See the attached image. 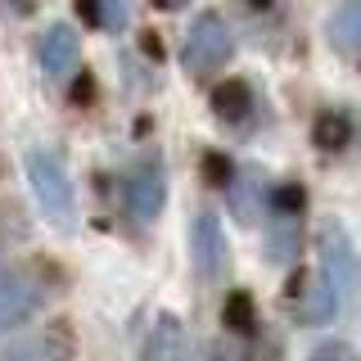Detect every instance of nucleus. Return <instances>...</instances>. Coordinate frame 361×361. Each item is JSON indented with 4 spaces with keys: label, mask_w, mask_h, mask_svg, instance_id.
<instances>
[{
    "label": "nucleus",
    "mask_w": 361,
    "mask_h": 361,
    "mask_svg": "<svg viewBox=\"0 0 361 361\" xmlns=\"http://www.w3.org/2000/svg\"><path fill=\"white\" fill-rule=\"evenodd\" d=\"M127 203L135 212V221H154L167 203V176H163V163L149 158V163L135 167V176L127 180Z\"/></svg>",
    "instance_id": "obj_4"
},
{
    "label": "nucleus",
    "mask_w": 361,
    "mask_h": 361,
    "mask_svg": "<svg viewBox=\"0 0 361 361\" xmlns=\"http://www.w3.org/2000/svg\"><path fill=\"white\" fill-rule=\"evenodd\" d=\"M95 9H99V27H113V32H122L127 27V0H95Z\"/></svg>",
    "instance_id": "obj_15"
},
{
    "label": "nucleus",
    "mask_w": 361,
    "mask_h": 361,
    "mask_svg": "<svg viewBox=\"0 0 361 361\" xmlns=\"http://www.w3.org/2000/svg\"><path fill=\"white\" fill-rule=\"evenodd\" d=\"M253 5H257V9H267V5H271V0H253Z\"/></svg>",
    "instance_id": "obj_22"
},
{
    "label": "nucleus",
    "mask_w": 361,
    "mask_h": 361,
    "mask_svg": "<svg viewBox=\"0 0 361 361\" xmlns=\"http://www.w3.org/2000/svg\"><path fill=\"white\" fill-rule=\"evenodd\" d=\"M312 140L321 145V149L334 154V149H343V145L353 140V122H348L338 109L334 113H321V118H316V127H312Z\"/></svg>",
    "instance_id": "obj_11"
},
{
    "label": "nucleus",
    "mask_w": 361,
    "mask_h": 361,
    "mask_svg": "<svg viewBox=\"0 0 361 361\" xmlns=\"http://www.w3.org/2000/svg\"><path fill=\"white\" fill-rule=\"evenodd\" d=\"M154 5H158V9H180L185 0H154Z\"/></svg>",
    "instance_id": "obj_21"
},
{
    "label": "nucleus",
    "mask_w": 361,
    "mask_h": 361,
    "mask_svg": "<svg viewBox=\"0 0 361 361\" xmlns=\"http://www.w3.org/2000/svg\"><path fill=\"white\" fill-rule=\"evenodd\" d=\"M68 357H73V334L63 325H50L45 334H32V338L0 348V361H68Z\"/></svg>",
    "instance_id": "obj_5"
},
{
    "label": "nucleus",
    "mask_w": 361,
    "mask_h": 361,
    "mask_svg": "<svg viewBox=\"0 0 361 361\" xmlns=\"http://www.w3.org/2000/svg\"><path fill=\"white\" fill-rule=\"evenodd\" d=\"M27 180H32V195H37L41 212L54 226L73 221V180H68V167L59 163V154L27 149Z\"/></svg>",
    "instance_id": "obj_1"
},
{
    "label": "nucleus",
    "mask_w": 361,
    "mask_h": 361,
    "mask_svg": "<svg viewBox=\"0 0 361 361\" xmlns=\"http://www.w3.org/2000/svg\"><path fill=\"white\" fill-rule=\"evenodd\" d=\"M221 321L231 325L235 334H253V330H257V307H253V298H248L244 289L226 293V307H221Z\"/></svg>",
    "instance_id": "obj_12"
},
{
    "label": "nucleus",
    "mask_w": 361,
    "mask_h": 361,
    "mask_svg": "<svg viewBox=\"0 0 361 361\" xmlns=\"http://www.w3.org/2000/svg\"><path fill=\"white\" fill-rule=\"evenodd\" d=\"M140 50H145V54H154V59H158V54H163V41H158L154 32H145V37H140Z\"/></svg>",
    "instance_id": "obj_19"
},
{
    "label": "nucleus",
    "mask_w": 361,
    "mask_h": 361,
    "mask_svg": "<svg viewBox=\"0 0 361 361\" xmlns=\"http://www.w3.org/2000/svg\"><path fill=\"white\" fill-rule=\"evenodd\" d=\"M235 41H231V27L221 23V14H199L190 23L185 41H180V63L190 68V73H212V68H221L231 59Z\"/></svg>",
    "instance_id": "obj_2"
},
{
    "label": "nucleus",
    "mask_w": 361,
    "mask_h": 361,
    "mask_svg": "<svg viewBox=\"0 0 361 361\" xmlns=\"http://www.w3.org/2000/svg\"><path fill=\"white\" fill-rule=\"evenodd\" d=\"M90 95H95V82H90V73H82L73 86V104H90Z\"/></svg>",
    "instance_id": "obj_17"
},
{
    "label": "nucleus",
    "mask_w": 361,
    "mask_h": 361,
    "mask_svg": "<svg viewBox=\"0 0 361 361\" xmlns=\"http://www.w3.org/2000/svg\"><path fill=\"white\" fill-rule=\"evenodd\" d=\"M145 361H190V334L172 312H163L145 334Z\"/></svg>",
    "instance_id": "obj_7"
},
{
    "label": "nucleus",
    "mask_w": 361,
    "mask_h": 361,
    "mask_svg": "<svg viewBox=\"0 0 361 361\" xmlns=\"http://www.w3.org/2000/svg\"><path fill=\"white\" fill-rule=\"evenodd\" d=\"M293 253H298V217H276L271 212V257L289 262Z\"/></svg>",
    "instance_id": "obj_13"
},
{
    "label": "nucleus",
    "mask_w": 361,
    "mask_h": 361,
    "mask_svg": "<svg viewBox=\"0 0 361 361\" xmlns=\"http://www.w3.org/2000/svg\"><path fill=\"white\" fill-rule=\"evenodd\" d=\"M316 361H348V353H343V348H321Z\"/></svg>",
    "instance_id": "obj_20"
},
{
    "label": "nucleus",
    "mask_w": 361,
    "mask_h": 361,
    "mask_svg": "<svg viewBox=\"0 0 361 361\" xmlns=\"http://www.w3.org/2000/svg\"><path fill=\"white\" fill-rule=\"evenodd\" d=\"M37 63H41L45 77H63L68 68L77 63V27L54 23V27L41 37V45H37Z\"/></svg>",
    "instance_id": "obj_8"
},
{
    "label": "nucleus",
    "mask_w": 361,
    "mask_h": 361,
    "mask_svg": "<svg viewBox=\"0 0 361 361\" xmlns=\"http://www.w3.org/2000/svg\"><path fill=\"white\" fill-rule=\"evenodd\" d=\"M248 104H253V95H248V82H240V77H226V82L212 90V113L217 118H244Z\"/></svg>",
    "instance_id": "obj_10"
},
{
    "label": "nucleus",
    "mask_w": 361,
    "mask_h": 361,
    "mask_svg": "<svg viewBox=\"0 0 361 361\" xmlns=\"http://www.w3.org/2000/svg\"><path fill=\"white\" fill-rule=\"evenodd\" d=\"M37 302H41L37 280L14 271V267H0V334L27 321V316L37 312Z\"/></svg>",
    "instance_id": "obj_3"
},
{
    "label": "nucleus",
    "mask_w": 361,
    "mask_h": 361,
    "mask_svg": "<svg viewBox=\"0 0 361 361\" xmlns=\"http://www.w3.org/2000/svg\"><path fill=\"white\" fill-rule=\"evenodd\" d=\"M271 212H276V217H298V212H302V190L298 185H276V195H271Z\"/></svg>",
    "instance_id": "obj_14"
},
{
    "label": "nucleus",
    "mask_w": 361,
    "mask_h": 361,
    "mask_svg": "<svg viewBox=\"0 0 361 361\" xmlns=\"http://www.w3.org/2000/svg\"><path fill=\"white\" fill-rule=\"evenodd\" d=\"M77 14H82L86 27H99V9H95V0H77Z\"/></svg>",
    "instance_id": "obj_18"
},
{
    "label": "nucleus",
    "mask_w": 361,
    "mask_h": 361,
    "mask_svg": "<svg viewBox=\"0 0 361 361\" xmlns=\"http://www.w3.org/2000/svg\"><path fill=\"white\" fill-rule=\"evenodd\" d=\"M325 37H330V45L343 59H357L361 54V5L357 0H343V5L330 14V23H325Z\"/></svg>",
    "instance_id": "obj_9"
},
{
    "label": "nucleus",
    "mask_w": 361,
    "mask_h": 361,
    "mask_svg": "<svg viewBox=\"0 0 361 361\" xmlns=\"http://www.w3.org/2000/svg\"><path fill=\"white\" fill-rule=\"evenodd\" d=\"M195 267L203 280H217L226 271V235H221V221L212 212L195 217Z\"/></svg>",
    "instance_id": "obj_6"
},
{
    "label": "nucleus",
    "mask_w": 361,
    "mask_h": 361,
    "mask_svg": "<svg viewBox=\"0 0 361 361\" xmlns=\"http://www.w3.org/2000/svg\"><path fill=\"white\" fill-rule=\"evenodd\" d=\"M226 172H231V163H226L221 154L203 158V176H208V185H231V176H226Z\"/></svg>",
    "instance_id": "obj_16"
}]
</instances>
